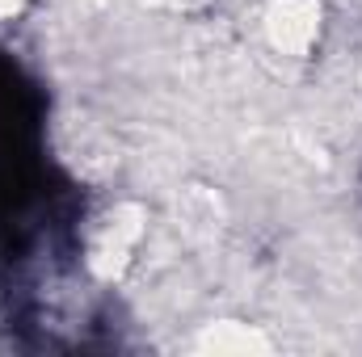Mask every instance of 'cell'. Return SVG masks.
Returning a JSON list of instances; mask_svg holds the SVG:
<instances>
[{
    "label": "cell",
    "mask_w": 362,
    "mask_h": 357,
    "mask_svg": "<svg viewBox=\"0 0 362 357\" xmlns=\"http://www.w3.org/2000/svg\"><path fill=\"white\" fill-rule=\"evenodd\" d=\"M320 0H266L262 8V34L282 59H308L320 47Z\"/></svg>",
    "instance_id": "obj_1"
},
{
    "label": "cell",
    "mask_w": 362,
    "mask_h": 357,
    "mask_svg": "<svg viewBox=\"0 0 362 357\" xmlns=\"http://www.w3.org/2000/svg\"><path fill=\"white\" fill-rule=\"evenodd\" d=\"M139 219L127 210V206H114V210H105L101 219H93L89 236H85V261H89L101 277H114L118 269L131 261V253H135V244H139Z\"/></svg>",
    "instance_id": "obj_2"
},
{
    "label": "cell",
    "mask_w": 362,
    "mask_h": 357,
    "mask_svg": "<svg viewBox=\"0 0 362 357\" xmlns=\"http://www.w3.org/2000/svg\"><path fill=\"white\" fill-rule=\"evenodd\" d=\"M25 8V0H0V21H13Z\"/></svg>",
    "instance_id": "obj_3"
}]
</instances>
